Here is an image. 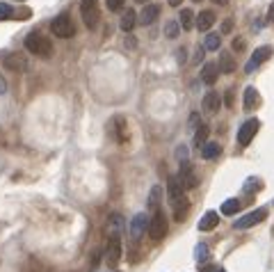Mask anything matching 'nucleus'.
Masks as SVG:
<instances>
[{"instance_id": "dca6fc26", "label": "nucleus", "mask_w": 274, "mask_h": 272, "mask_svg": "<svg viewBox=\"0 0 274 272\" xmlns=\"http://www.w3.org/2000/svg\"><path fill=\"white\" fill-rule=\"evenodd\" d=\"M220 73H233L236 71V60L231 53H220V64H217Z\"/></svg>"}, {"instance_id": "f8f14e48", "label": "nucleus", "mask_w": 274, "mask_h": 272, "mask_svg": "<svg viewBox=\"0 0 274 272\" xmlns=\"http://www.w3.org/2000/svg\"><path fill=\"white\" fill-rule=\"evenodd\" d=\"M201 108H204L206 114H215L217 110L222 108V96H220V92H206L204 101H201Z\"/></svg>"}, {"instance_id": "1a4fd4ad", "label": "nucleus", "mask_w": 274, "mask_h": 272, "mask_svg": "<svg viewBox=\"0 0 274 272\" xmlns=\"http://www.w3.org/2000/svg\"><path fill=\"white\" fill-rule=\"evenodd\" d=\"M146 215L144 213H137L133 220H130V227H128V234H130V238L133 240H140L142 236L146 234V229H149V222H146Z\"/></svg>"}, {"instance_id": "2eb2a0df", "label": "nucleus", "mask_w": 274, "mask_h": 272, "mask_svg": "<svg viewBox=\"0 0 274 272\" xmlns=\"http://www.w3.org/2000/svg\"><path fill=\"white\" fill-rule=\"evenodd\" d=\"M217 64H213V62H208V64H204V69H201V80L206 82V85H215V80H217Z\"/></svg>"}, {"instance_id": "0eeeda50", "label": "nucleus", "mask_w": 274, "mask_h": 272, "mask_svg": "<svg viewBox=\"0 0 274 272\" xmlns=\"http://www.w3.org/2000/svg\"><path fill=\"white\" fill-rule=\"evenodd\" d=\"M265 218H268V211H265V208H258V211H252V213H247L245 218L236 220V222H233V227H236L238 231H242V229H249V227H254V224L263 222Z\"/></svg>"}, {"instance_id": "bb28decb", "label": "nucleus", "mask_w": 274, "mask_h": 272, "mask_svg": "<svg viewBox=\"0 0 274 272\" xmlns=\"http://www.w3.org/2000/svg\"><path fill=\"white\" fill-rule=\"evenodd\" d=\"M194 259H197V263H199V266L208 261V245H204V243H201V245L194 247Z\"/></svg>"}, {"instance_id": "412c9836", "label": "nucleus", "mask_w": 274, "mask_h": 272, "mask_svg": "<svg viewBox=\"0 0 274 272\" xmlns=\"http://www.w3.org/2000/svg\"><path fill=\"white\" fill-rule=\"evenodd\" d=\"M258 103V92L256 87H247L245 89V110H254V105Z\"/></svg>"}, {"instance_id": "f3484780", "label": "nucleus", "mask_w": 274, "mask_h": 272, "mask_svg": "<svg viewBox=\"0 0 274 272\" xmlns=\"http://www.w3.org/2000/svg\"><path fill=\"white\" fill-rule=\"evenodd\" d=\"M213 23H215V14H213V11H210V9L201 11L199 16H197V27H199L201 32L210 30V27H213Z\"/></svg>"}, {"instance_id": "a878e982", "label": "nucleus", "mask_w": 274, "mask_h": 272, "mask_svg": "<svg viewBox=\"0 0 274 272\" xmlns=\"http://www.w3.org/2000/svg\"><path fill=\"white\" fill-rule=\"evenodd\" d=\"M220 44H222V37L217 32H213V34H208V37H206L204 48L206 50H217V48H220Z\"/></svg>"}, {"instance_id": "39448f33", "label": "nucleus", "mask_w": 274, "mask_h": 272, "mask_svg": "<svg viewBox=\"0 0 274 272\" xmlns=\"http://www.w3.org/2000/svg\"><path fill=\"white\" fill-rule=\"evenodd\" d=\"M258 128H261V121L258 119L245 121V124L238 128V144H240V147H249V142L254 140V135L258 133Z\"/></svg>"}, {"instance_id": "f257e3e1", "label": "nucleus", "mask_w": 274, "mask_h": 272, "mask_svg": "<svg viewBox=\"0 0 274 272\" xmlns=\"http://www.w3.org/2000/svg\"><path fill=\"white\" fill-rule=\"evenodd\" d=\"M25 48L30 50L32 55H39L43 60H48L50 55H53V44H50L48 37H43L39 32H30L25 37Z\"/></svg>"}, {"instance_id": "393cba45", "label": "nucleus", "mask_w": 274, "mask_h": 272, "mask_svg": "<svg viewBox=\"0 0 274 272\" xmlns=\"http://www.w3.org/2000/svg\"><path fill=\"white\" fill-rule=\"evenodd\" d=\"M206 140H208V126L201 124L199 128H197V133H194V147L201 149L206 144Z\"/></svg>"}, {"instance_id": "2f4dec72", "label": "nucleus", "mask_w": 274, "mask_h": 272, "mask_svg": "<svg viewBox=\"0 0 274 272\" xmlns=\"http://www.w3.org/2000/svg\"><path fill=\"white\" fill-rule=\"evenodd\" d=\"M247 183H249V185H245V190H247V192H252L254 188H256V190H261V181H254V179H252V181H247Z\"/></svg>"}, {"instance_id": "20e7f679", "label": "nucleus", "mask_w": 274, "mask_h": 272, "mask_svg": "<svg viewBox=\"0 0 274 272\" xmlns=\"http://www.w3.org/2000/svg\"><path fill=\"white\" fill-rule=\"evenodd\" d=\"M80 16L85 21L87 27H94L98 25V18H101V11H98V2L96 0H82L80 2Z\"/></svg>"}, {"instance_id": "c756f323", "label": "nucleus", "mask_w": 274, "mask_h": 272, "mask_svg": "<svg viewBox=\"0 0 274 272\" xmlns=\"http://www.w3.org/2000/svg\"><path fill=\"white\" fill-rule=\"evenodd\" d=\"M124 7V0H108V9L110 11H119Z\"/></svg>"}, {"instance_id": "aec40b11", "label": "nucleus", "mask_w": 274, "mask_h": 272, "mask_svg": "<svg viewBox=\"0 0 274 272\" xmlns=\"http://www.w3.org/2000/svg\"><path fill=\"white\" fill-rule=\"evenodd\" d=\"M178 23H181L183 30H192V27H194V14H192V9H183L181 14H178Z\"/></svg>"}, {"instance_id": "c85d7f7f", "label": "nucleus", "mask_w": 274, "mask_h": 272, "mask_svg": "<svg viewBox=\"0 0 274 272\" xmlns=\"http://www.w3.org/2000/svg\"><path fill=\"white\" fill-rule=\"evenodd\" d=\"M11 16H14V9L7 2H0V21H9Z\"/></svg>"}, {"instance_id": "473e14b6", "label": "nucleus", "mask_w": 274, "mask_h": 272, "mask_svg": "<svg viewBox=\"0 0 274 272\" xmlns=\"http://www.w3.org/2000/svg\"><path fill=\"white\" fill-rule=\"evenodd\" d=\"M231 27H233V21H224V23H222V34L231 32Z\"/></svg>"}, {"instance_id": "7c9ffc66", "label": "nucleus", "mask_w": 274, "mask_h": 272, "mask_svg": "<svg viewBox=\"0 0 274 272\" xmlns=\"http://www.w3.org/2000/svg\"><path fill=\"white\" fill-rule=\"evenodd\" d=\"M176 158L181 160V163L183 160H188V147H185V144H181V147L176 149Z\"/></svg>"}, {"instance_id": "a19ab883", "label": "nucleus", "mask_w": 274, "mask_h": 272, "mask_svg": "<svg viewBox=\"0 0 274 272\" xmlns=\"http://www.w3.org/2000/svg\"><path fill=\"white\" fill-rule=\"evenodd\" d=\"M215 2H220V5H226V0H215Z\"/></svg>"}, {"instance_id": "9d476101", "label": "nucleus", "mask_w": 274, "mask_h": 272, "mask_svg": "<svg viewBox=\"0 0 274 272\" xmlns=\"http://www.w3.org/2000/svg\"><path fill=\"white\" fill-rule=\"evenodd\" d=\"M167 197H169V202L172 204L185 199V185L181 183L178 176H172V179H169V183H167Z\"/></svg>"}, {"instance_id": "9b49d317", "label": "nucleus", "mask_w": 274, "mask_h": 272, "mask_svg": "<svg viewBox=\"0 0 274 272\" xmlns=\"http://www.w3.org/2000/svg\"><path fill=\"white\" fill-rule=\"evenodd\" d=\"M178 179H181V183L185 185V190L188 188H197V174L192 172V165H190V160H183L181 163V172H178Z\"/></svg>"}, {"instance_id": "e433bc0d", "label": "nucleus", "mask_w": 274, "mask_h": 272, "mask_svg": "<svg viewBox=\"0 0 274 272\" xmlns=\"http://www.w3.org/2000/svg\"><path fill=\"white\" fill-rule=\"evenodd\" d=\"M217 270H220L217 266H204L201 268V272H217Z\"/></svg>"}, {"instance_id": "7ed1b4c3", "label": "nucleus", "mask_w": 274, "mask_h": 272, "mask_svg": "<svg viewBox=\"0 0 274 272\" xmlns=\"http://www.w3.org/2000/svg\"><path fill=\"white\" fill-rule=\"evenodd\" d=\"M149 238L151 240H162L167 236V218H165V213L158 208V211H153V218L149 220Z\"/></svg>"}, {"instance_id": "72a5a7b5", "label": "nucleus", "mask_w": 274, "mask_h": 272, "mask_svg": "<svg viewBox=\"0 0 274 272\" xmlns=\"http://www.w3.org/2000/svg\"><path fill=\"white\" fill-rule=\"evenodd\" d=\"M5 92H7V80L2 78V73H0V96H2Z\"/></svg>"}, {"instance_id": "4be33fe9", "label": "nucleus", "mask_w": 274, "mask_h": 272, "mask_svg": "<svg viewBox=\"0 0 274 272\" xmlns=\"http://www.w3.org/2000/svg\"><path fill=\"white\" fill-rule=\"evenodd\" d=\"M160 197H162V188L160 185H153V188H151V195H149V208L151 211H158Z\"/></svg>"}, {"instance_id": "f704fd0d", "label": "nucleus", "mask_w": 274, "mask_h": 272, "mask_svg": "<svg viewBox=\"0 0 274 272\" xmlns=\"http://www.w3.org/2000/svg\"><path fill=\"white\" fill-rule=\"evenodd\" d=\"M268 21H270V23H274V2L270 5V9H268Z\"/></svg>"}, {"instance_id": "79ce46f5", "label": "nucleus", "mask_w": 274, "mask_h": 272, "mask_svg": "<svg viewBox=\"0 0 274 272\" xmlns=\"http://www.w3.org/2000/svg\"><path fill=\"white\" fill-rule=\"evenodd\" d=\"M135 2H146V0H135Z\"/></svg>"}, {"instance_id": "4468645a", "label": "nucleus", "mask_w": 274, "mask_h": 272, "mask_svg": "<svg viewBox=\"0 0 274 272\" xmlns=\"http://www.w3.org/2000/svg\"><path fill=\"white\" fill-rule=\"evenodd\" d=\"M158 16H160V7H158V5H146L144 11L140 14V23H142V25H151Z\"/></svg>"}, {"instance_id": "ddd939ff", "label": "nucleus", "mask_w": 274, "mask_h": 272, "mask_svg": "<svg viewBox=\"0 0 274 272\" xmlns=\"http://www.w3.org/2000/svg\"><path fill=\"white\" fill-rule=\"evenodd\" d=\"M220 224V215L215 211H208L204 218L199 220V231H213V229Z\"/></svg>"}, {"instance_id": "58836bf2", "label": "nucleus", "mask_w": 274, "mask_h": 272, "mask_svg": "<svg viewBox=\"0 0 274 272\" xmlns=\"http://www.w3.org/2000/svg\"><path fill=\"white\" fill-rule=\"evenodd\" d=\"M178 60H181V62H185V48H181V50H178Z\"/></svg>"}, {"instance_id": "4c0bfd02", "label": "nucleus", "mask_w": 274, "mask_h": 272, "mask_svg": "<svg viewBox=\"0 0 274 272\" xmlns=\"http://www.w3.org/2000/svg\"><path fill=\"white\" fill-rule=\"evenodd\" d=\"M126 48H135V39H133V37L126 39Z\"/></svg>"}, {"instance_id": "423d86ee", "label": "nucleus", "mask_w": 274, "mask_h": 272, "mask_svg": "<svg viewBox=\"0 0 274 272\" xmlns=\"http://www.w3.org/2000/svg\"><path fill=\"white\" fill-rule=\"evenodd\" d=\"M105 261L112 268L121 261V234H110V243H108V250H105Z\"/></svg>"}, {"instance_id": "c03bdc74", "label": "nucleus", "mask_w": 274, "mask_h": 272, "mask_svg": "<svg viewBox=\"0 0 274 272\" xmlns=\"http://www.w3.org/2000/svg\"><path fill=\"white\" fill-rule=\"evenodd\" d=\"M194 2H199V0H194Z\"/></svg>"}, {"instance_id": "a211bd4d", "label": "nucleus", "mask_w": 274, "mask_h": 272, "mask_svg": "<svg viewBox=\"0 0 274 272\" xmlns=\"http://www.w3.org/2000/svg\"><path fill=\"white\" fill-rule=\"evenodd\" d=\"M220 153H222V147L217 142H206L204 147H201V158L204 160H213V158H217Z\"/></svg>"}, {"instance_id": "b1692460", "label": "nucleus", "mask_w": 274, "mask_h": 272, "mask_svg": "<svg viewBox=\"0 0 274 272\" xmlns=\"http://www.w3.org/2000/svg\"><path fill=\"white\" fill-rule=\"evenodd\" d=\"M238 211H240V202L238 199H226L222 204V215H236Z\"/></svg>"}, {"instance_id": "5701e85b", "label": "nucleus", "mask_w": 274, "mask_h": 272, "mask_svg": "<svg viewBox=\"0 0 274 272\" xmlns=\"http://www.w3.org/2000/svg\"><path fill=\"white\" fill-rule=\"evenodd\" d=\"M135 18H137V16H135V11H133V9H128V11L124 14V16H121V30H124V32H130V30L135 27V23H137Z\"/></svg>"}, {"instance_id": "c9c22d12", "label": "nucleus", "mask_w": 274, "mask_h": 272, "mask_svg": "<svg viewBox=\"0 0 274 272\" xmlns=\"http://www.w3.org/2000/svg\"><path fill=\"white\" fill-rule=\"evenodd\" d=\"M233 48H236V50L245 48V41H242V39H236V41H233Z\"/></svg>"}, {"instance_id": "ea45409f", "label": "nucleus", "mask_w": 274, "mask_h": 272, "mask_svg": "<svg viewBox=\"0 0 274 272\" xmlns=\"http://www.w3.org/2000/svg\"><path fill=\"white\" fill-rule=\"evenodd\" d=\"M181 2H183V0H169V5H172V7H181Z\"/></svg>"}, {"instance_id": "6e6552de", "label": "nucleus", "mask_w": 274, "mask_h": 272, "mask_svg": "<svg viewBox=\"0 0 274 272\" xmlns=\"http://www.w3.org/2000/svg\"><path fill=\"white\" fill-rule=\"evenodd\" d=\"M270 55H272V48H270V46H261V48H256V50H254V55L249 57V62L245 64V73H254L258 66L268 60Z\"/></svg>"}, {"instance_id": "37998d69", "label": "nucleus", "mask_w": 274, "mask_h": 272, "mask_svg": "<svg viewBox=\"0 0 274 272\" xmlns=\"http://www.w3.org/2000/svg\"><path fill=\"white\" fill-rule=\"evenodd\" d=\"M217 272H224V270H222V268H220V270H217Z\"/></svg>"}, {"instance_id": "cd10ccee", "label": "nucleus", "mask_w": 274, "mask_h": 272, "mask_svg": "<svg viewBox=\"0 0 274 272\" xmlns=\"http://www.w3.org/2000/svg\"><path fill=\"white\" fill-rule=\"evenodd\" d=\"M165 37L167 39H176L178 37V23L176 21H169L165 25Z\"/></svg>"}, {"instance_id": "6ab92c4d", "label": "nucleus", "mask_w": 274, "mask_h": 272, "mask_svg": "<svg viewBox=\"0 0 274 272\" xmlns=\"http://www.w3.org/2000/svg\"><path fill=\"white\" fill-rule=\"evenodd\" d=\"M2 64H5L7 69H11V71H23V69H25V60L18 57V55H5Z\"/></svg>"}, {"instance_id": "f03ea898", "label": "nucleus", "mask_w": 274, "mask_h": 272, "mask_svg": "<svg viewBox=\"0 0 274 272\" xmlns=\"http://www.w3.org/2000/svg\"><path fill=\"white\" fill-rule=\"evenodd\" d=\"M50 32L55 34V37L59 39H71L75 34V25L73 21H71L69 14H59V16L53 18V23H50Z\"/></svg>"}]
</instances>
